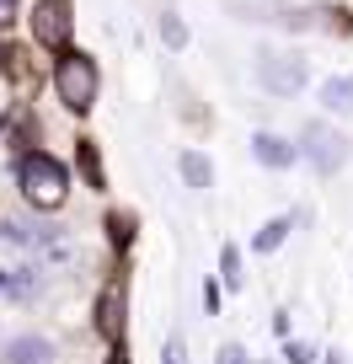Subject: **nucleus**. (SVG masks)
Here are the masks:
<instances>
[{
	"mask_svg": "<svg viewBox=\"0 0 353 364\" xmlns=\"http://www.w3.org/2000/svg\"><path fill=\"white\" fill-rule=\"evenodd\" d=\"M16 188H22V198L33 209H59L65 193H70V177L48 150H27V156L16 161Z\"/></svg>",
	"mask_w": 353,
	"mask_h": 364,
	"instance_id": "obj_1",
	"label": "nucleus"
},
{
	"mask_svg": "<svg viewBox=\"0 0 353 364\" xmlns=\"http://www.w3.org/2000/svg\"><path fill=\"white\" fill-rule=\"evenodd\" d=\"M348 156H353V139L342 134V129L321 124V118H310V124L300 129V161H305L316 177H337V171L348 166Z\"/></svg>",
	"mask_w": 353,
	"mask_h": 364,
	"instance_id": "obj_2",
	"label": "nucleus"
},
{
	"mask_svg": "<svg viewBox=\"0 0 353 364\" xmlns=\"http://www.w3.org/2000/svg\"><path fill=\"white\" fill-rule=\"evenodd\" d=\"M97 86H102V75H97V59H92V54H80V48H70V54L59 59V70H54L59 102H65L70 113H86V107L97 102Z\"/></svg>",
	"mask_w": 353,
	"mask_h": 364,
	"instance_id": "obj_3",
	"label": "nucleus"
},
{
	"mask_svg": "<svg viewBox=\"0 0 353 364\" xmlns=\"http://www.w3.org/2000/svg\"><path fill=\"white\" fill-rule=\"evenodd\" d=\"M305 80H310V70H305L300 54H273V48L257 54V86L262 91H273V97H300Z\"/></svg>",
	"mask_w": 353,
	"mask_h": 364,
	"instance_id": "obj_4",
	"label": "nucleus"
},
{
	"mask_svg": "<svg viewBox=\"0 0 353 364\" xmlns=\"http://www.w3.org/2000/svg\"><path fill=\"white\" fill-rule=\"evenodd\" d=\"M70 27H75V16H70V0H38L33 11V38L43 48H59V54H70Z\"/></svg>",
	"mask_w": 353,
	"mask_h": 364,
	"instance_id": "obj_5",
	"label": "nucleus"
},
{
	"mask_svg": "<svg viewBox=\"0 0 353 364\" xmlns=\"http://www.w3.org/2000/svg\"><path fill=\"white\" fill-rule=\"evenodd\" d=\"M251 156H257L268 171H289L300 161V139H284V134H273V129H257V134H251Z\"/></svg>",
	"mask_w": 353,
	"mask_h": 364,
	"instance_id": "obj_6",
	"label": "nucleus"
},
{
	"mask_svg": "<svg viewBox=\"0 0 353 364\" xmlns=\"http://www.w3.org/2000/svg\"><path fill=\"white\" fill-rule=\"evenodd\" d=\"M124 306H129V289H124V279H107V289H102V300H97V327H102V338H124Z\"/></svg>",
	"mask_w": 353,
	"mask_h": 364,
	"instance_id": "obj_7",
	"label": "nucleus"
},
{
	"mask_svg": "<svg viewBox=\"0 0 353 364\" xmlns=\"http://www.w3.org/2000/svg\"><path fill=\"white\" fill-rule=\"evenodd\" d=\"M0 359H6V364H54V338H43V332H22V338H11L6 348H0Z\"/></svg>",
	"mask_w": 353,
	"mask_h": 364,
	"instance_id": "obj_8",
	"label": "nucleus"
},
{
	"mask_svg": "<svg viewBox=\"0 0 353 364\" xmlns=\"http://www.w3.org/2000/svg\"><path fill=\"white\" fill-rule=\"evenodd\" d=\"M177 171H183V182H188V188H198V193H209V188H214V161H209L204 150H183Z\"/></svg>",
	"mask_w": 353,
	"mask_h": 364,
	"instance_id": "obj_9",
	"label": "nucleus"
},
{
	"mask_svg": "<svg viewBox=\"0 0 353 364\" xmlns=\"http://www.w3.org/2000/svg\"><path fill=\"white\" fill-rule=\"evenodd\" d=\"M316 102L327 107V113H353V75H332V80H321Z\"/></svg>",
	"mask_w": 353,
	"mask_h": 364,
	"instance_id": "obj_10",
	"label": "nucleus"
},
{
	"mask_svg": "<svg viewBox=\"0 0 353 364\" xmlns=\"http://www.w3.org/2000/svg\"><path fill=\"white\" fill-rule=\"evenodd\" d=\"M289 230H295V215H273L257 236H251V252H262V257H268V252H278V247L289 241Z\"/></svg>",
	"mask_w": 353,
	"mask_h": 364,
	"instance_id": "obj_11",
	"label": "nucleus"
},
{
	"mask_svg": "<svg viewBox=\"0 0 353 364\" xmlns=\"http://www.w3.org/2000/svg\"><path fill=\"white\" fill-rule=\"evenodd\" d=\"M80 171H86V182H92V188H102V161H97V145H92V139H80Z\"/></svg>",
	"mask_w": 353,
	"mask_h": 364,
	"instance_id": "obj_12",
	"label": "nucleus"
},
{
	"mask_svg": "<svg viewBox=\"0 0 353 364\" xmlns=\"http://www.w3.org/2000/svg\"><path fill=\"white\" fill-rule=\"evenodd\" d=\"M161 38H166L171 48H188V27H183V16H177V11L161 16Z\"/></svg>",
	"mask_w": 353,
	"mask_h": 364,
	"instance_id": "obj_13",
	"label": "nucleus"
},
{
	"mask_svg": "<svg viewBox=\"0 0 353 364\" xmlns=\"http://www.w3.org/2000/svg\"><path fill=\"white\" fill-rule=\"evenodd\" d=\"M219 268H225V284H230V289H241V252H236V247L219 252Z\"/></svg>",
	"mask_w": 353,
	"mask_h": 364,
	"instance_id": "obj_14",
	"label": "nucleus"
},
{
	"mask_svg": "<svg viewBox=\"0 0 353 364\" xmlns=\"http://www.w3.org/2000/svg\"><path fill=\"white\" fill-rule=\"evenodd\" d=\"M214 364H251V353L241 348V343H225V348H219V359Z\"/></svg>",
	"mask_w": 353,
	"mask_h": 364,
	"instance_id": "obj_15",
	"label": "nucleus"
},
{
	"mask_svg": "<svg viewBox=\"0 0 353 364\" xmlns=\"http://www.w3.org/2000/svg\"><path fill=\"white\" fill-rule=\"evenodd\" d=\"M289 364H316V348H310V343H289Z\"/></svg>",
	"mask_w": 353,
	"mask_h": 364,
	"instance_id": "obj_16",
	"label": "nucleus"
},
{
	"mask_svg": "<svg viewBox=\"0 0 353 364\" xmlns=\"http://www.w3.org/2000/svg\"><path fill=\"white\" fill-rule=\"evenodd\" d=\"M161 364H183V338H177V332H171L166 348H161Z\"/></svg>",
	"mask_w": 353,
	"mask_h": 364,
	"instance_id": "obj_17",
	"label": "nucleus"
},
{
	"mask_svg": "<svg viewBox=\"0 0 353 364\" xmlns=\"http://www.w3.org/2000/svg\"><path fill=\"white\" fill-rule=\"evenodd\" d=\"M11 16H16V0H0V27L11 22Z\"/></svg>",
	"mask_w": 353,
	"mask_h": 364,
	"instance_id": "obj_18",
	"label": "nucleus"
},
{
	"mask_svg": "<svg viewBox=\"0 0 353 364\" xmlns=\"http://www.w3.org/2000/svg\"><path fill=\"white\" fill-rule=\"evenodd\" d=\"M327 364H342V353H327Z\"/></svg>",
	"mask_w": 353,
	"mask_h": 364,
	"instance_id": "obj_19",
	"label": "nucleus"
},
{
	"mask_svg": "<svg viewBox=\"0 0 353 364\" xmlns=\"http://www.w3.org/2000/svg\"><path fill=\"white\" fill-rule=\"evenodd\" d=\"M107 364H124V359H107Z\"/></svg>",
	"mask_w": 353,
	"mask_h": 364,
	"instance_id": "obj_20",
	"label": "nucleus"
}]
</instances>
